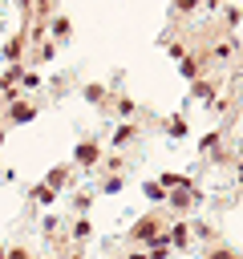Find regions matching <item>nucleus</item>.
Returning <instances> with one entry per match:
<instances>
[{
  "instance_id": "f03ea898",
  "label": "nucleus",
  "mask_w": 243,
  "mask_h": 259,
  "mask_svg": "<svg viewBox=\"0 0 243 259\" xmlns=\"http://www.w3.org/2000/svg\"><path fill=\"white\" fill-rule=\"evenodd\" d=\"M33 199H37L41 207H49V203H53V190H49V186H37V190H33Z\"/></svg>"
},
{
  "instance_id": "423d86ee",
  "label": "nucleus",
  "mask_w": 243,
  "mask_h": 259,
  "mask_svg": "<svg viewBox=\"0 0 243 259\" xmlns=\"http://www.w3.org/2000/svg\"><path fill=\"white\" fill-rule=\"evenodd\" d=\"M130 134H134V130H130V126H122L118 134H114V142H118V146H122V142H130Z\"/></svg>"
},
{
  "instance_id": "0eeeda50",
  "label": "nucleus",
  "mask_w": 243,
  "mask_h": 259,
  "mask_svg": "<svg viewBox=\"0 0 243 259\" xmlns=\"http://www.w3.org/2000/svg\"><path fill=\"white\" fill-rule=\"evenodd\" d=\"M170 239H174V243L182 247V243H187V227H182V223H178V227H174V235H170Z\"/></svg>"
},
{
  "instance_id": "20e7f679",
  "label": "nucleus",
  "mask_w": 243,
  "mask_h": 259,
  "mask_svg": "<svg viewBox=\"0 0 243 259\" xmlns=\"http://www.w3.org/2000/svg\"><path fill=\"white\" fill-rule=\"evenodd\" d=\"M77 158H81V162H94V158H98V150H94V146H81V150H77Z\"/></svg>"
},
{
  "instance_id": "6e6552de",
  "label": "nucleus",
  "mask_w": 243,
  "mask_h": 259,
  "mask_svg": "<svg viewBox=\"0 0 243 259\" xmlns=\"http://www.w3.org/2000/svg\"><path fill=\"white\" fill-rule=\"evenodd\" d=\"M195 4H199V0H178V12H191Z\"/></svg>"
},
{
  "instance_id": "f257e3e1",
  "label": "nucleus",
  "mask_w": 243,
  "mask_h": 259,
  "mask_svg": "<svg viewBox=\"0 0 243 259\" xmlns=\"http://www.w3.org/2000/svg\"><path fill=\"white\" fill-rule=\"evenodd\" d=\"M195 97H199V102H211V97H215V85L199 81V85H195Z\"/></svg>"
},
{
  "instance_id": "39448f33",
  "label": "nucleus",
  "mask_w": 243,
  "mask_h": 259,
  "mask_svg": "<svg viewBox=\"0 0 243 259\" xmlns=\"http://www.w3.org/2000/svg\"><path fill=\"white\" fill-rule=\"evenodd\" d=\"M182 77H199V65L195 61H182Z\"/></svg>"
},
{
  "instance_id": "7ed1b4c3",
  "label": "nucleus",
  "mask_w": 243,
  "mask_h": 259,
  "mask_svg": "<svg viewBox=\"0 0 243 259\" xmlns=\"http://www.w3.org/2000/svg\"><path fill=\"white\" fill-rule=\"evenodd\" d=\"M134 235H138V239H150V235H154V223H150V219H142V223H138V231H134Z\"/></svg>"
}]
</instances>
